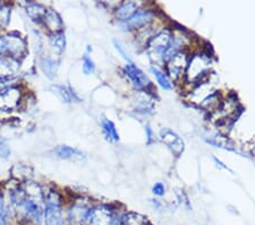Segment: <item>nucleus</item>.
Masks as SVG:
<instances>
[{
  "label": "nucleus",
  "instance_id": "nucleus-15",
  "mask_svg": "<svg viewBox=\"0 0 255 225\" xmlns=\"http://www.w3.org/2000/svg\"><path fill=\"white\" fill-rule=\"evenodd\" d=\"M42 23L51 32V34L60 33L64 30V22L61 19V16L59 15L58 11L52 9V8H47Z\"/></svg>",
  "mask_w": 255,
  "mask_h": 225
},
{
  "label": "nucleus",
  "instance_id": "nucleus-35",
  "mask_svg": "<svg viewBox=\"0 0 255 225\" xmlns=\"http://www.w3.org/2000/svg\"><path fill=\"white\" fill-rule=\"evenodd\" d=\"M176 195H177V197H178V199L180 200V203L186 205V206L190 208V203H188V198H187V196L184 194V191L179 190L178 192H176Z\"/></svg>",
  "mask_w": 255,
  "mask_h": 225
},
{
  "label": "nucleus",
  "instance_id": "nucleus-24",
  "mask_svg": "<svg viewBox=\"0 0 255 225\" xmlns=\"http://www.w3.org/2000/svg\"><path fill=\"white\" fill-rule=\"evenodd\" d=\"M221 101H223V98H221L220 93L218 91H215L209 97L205 98V99L201 102L199 106L202 109H204L205 112L210 113V115H212V114L219 108V106L221 105Z\"/></svg>",
  "mask_w": 255,
  "mask_h": 225
},
{
  "label": "nucleus",
  "instance_id": "nucleus-6",
  "mask_svg": "<svg viewBox=\"0 0 255 225\" xmlns=\"http://www.w3.org/2000/svg\"><path fill=\"white\" fill-rule=\"evenodd\" d=\"M91 207L92 205L89 200L84 198L76 199L67 211V218L65 221L69 225H84Z\"/></svg>",
  "mask_w": 255,
  "mask_h": 225
},
{
  "label": "nucleus",
  "instance_id": "nucleus-39",
  "mask_svg": "<svg viewBox=\"0 0 255 225\" xmlns=\"http://www.w3.org/2000/svg\"><path fill=\"white\" fill-rule=\"evenodd\" d=\"M1 5H2V3H1V2H0V7H1Z\"/></svg>",
  "mask_w": 255,
  "mask_h": 225
},
{
  "label": "nucleus",
  "instance_id": "nucleus-20",
  "mask_svg": "<svg viewBox=\"0 0 255 225\" xmlns=\"http://www.w3.org/2000/svg\"><path fill=\"white\" fill-rule=\"evenodd\" d=\"M46 11H47V7L41 5V3L28 2L25 6V13L28 16V18H31L32 22L38 23V24L43 22Z\"/></svg>",
  "mask_w": 255,
  "mask_h": 225
},
{
  "label": "nucleus",
  "instance_id": "nucleus-36",
  "mask_svg": "<svg viewBox=\"0 0 255 225\" xmlns=\"http://www.w3.org/2000/svg\"><path fill=\"white\" fill-rule=\"evenodd\" d=\"M213 162L216 163V165L219 167V169H223V170H227V171H230L229 167L227 165H225V164L220 161V159H218L217 157H213Z\"/></svg>",
  "mask_w": 255,
  "mask_h": 225
},
{
  "label": "nucleus",
  "instance_id": "nucleus-25",
  "mask_svg": "<svg viewBox=\"0 0 255 225\" xmlns=\"http://www.w3.org/2000/svg\"><path fill=\"white\" fill-rule=\"evenodd\" d=\"M150 72L153 74L155 80H157V82H158V84L163 90H171L172 88H174V83H172L170 77L168 76L167 73L163 72L161 68H159L158 66L153 65V66L150 67Z\"/></svg>",
  "mask_w": 255,
  "mask_h": 225
},
{
  "label": "nucleus",
  "instance_id": "nucleus-38",
  "mask_svg": "<svg viewBox=\"0 0 255 225\" xmlns=\"http://www.w3.org/2000/svg\"><path fill=\"white\" fill-rule=\"evenodd\" d=\"M6 207H7V205L5 203V199H3L1 192H0V211L3 210V208H6Z\"/></svg>",
  "mask_w": 255,
  "mask_h": 225
},
{
  "label": "nucleus",
  "instance_id": "nucleus-3",
  "mask_svg": "<svg viewBox=\"0 0 255 225\" xmlns=\"http://www.w3.org/2000/svg\"><path fill=\"white\" fill-rule=\"evenodd\" d=\"M172 39V30L170 28H162L155 33L146 43V50L149 52L150 58L154 61V63H161L163 64L162 58L163 55L166 54L168 48L170 46Z\"/></svg>",
  "mask_w": 255,
  "mask_h": 225
},
{
  "label": "nucleus",
  "instance_id": "nucleus-30",
  "mask_svg": "<svg viewBox=\"0 0 255 225\" xmlns=\"http://www.w3.org/2000/svg\"><path fill=\"white\" fill-rule=\"evenodd\" d=\"M10 155V147L8 145V142L3 139L2 137H0V158L6 159L9 157Z\"/></svg>",
  "mask_w": 255,
  "mask_h": 225
},
{
  "label": "nucleus",
  "instance_id": "nucleus-2",
  "mask_svg": "<svg viewBox=\"0 0 255 225\" xmlns=\"http://www.w3.org/2000/svg\"><path fill=\"white\" fill-rule=\"evenodd\" d=\"M43 225H65L63 199L56 190L44 194Z\"/></svg>",
  "mask_w": 255,
  "mask_h": 225
},
{
  "label": "nucleus",
  "instance_id": "nucleus-34",
  "mask_svg": "<svg viewBox=\"0 0 255 225\" xmlns=\"http://www.w3.org/2000/svg\"><path fill=\"white\" fill-rule=\"evenodd\" d=\"M145 134H146V139H147V143H152L153 141H155V134L153 132V130H152L151 126L147 124L145 126Z\"/></svg>",
  "mask_w": 255,
  "mask_h": 225
},
{
  "label": "nucleus",
  "instance_id": "nucleus-17",
  "mask_svg": "<svg viewBox=\"0 0 255 225\" xmlns=\"http://www.w3.org/2000/svg\"><path fill=\"white\" fill-rule=\"evenodd\" d=\"M34 174V170L28 164H15V165L10 169V177L13 178L15 181L24 183L27 181H31Z\"/></svg>",
  "mask_w": 255,
  "mask_h": 225
},
{
  "label": "nucleus",
  "instance_id": "nucleus-10",
  "mask_svg": "<svg viewBox=\"0 0 255 225\" xmlns=\"http://www.w3.org/2000/svg\"><path fill=\"white\" fill-rule=\"evenodd\" d=\"M22 99V91L17 87H7L0 92V109L5 112H11L18 107Z\"/></svg>",
  "mask_w": 255,
  "mask_h": 225
},
{
  "label": "nucleus",
  "instance_id": "nucleus-18",
  "mask_svg": "<svg viewBox=\"0 0 255 225\" xmlns=\"http://www.w3.org/2000/svg\"><path fill=\"white\" fill-rule=\"evenodd\" d=\"M138 9V3L135 1H123L115 9V16L119 22H125Z\"/></svg>",
  "mask_w": 255,
  "mask_h": 225
},
{
  "label": "nucleus",
  "instance_id": "nucleus-31",
  "mask_svg": "<svg viewBox=\"0 0 255 225\" xmlns=\"http://www.w3.org/2000/svg\"><path fill=\"white\" fill-rule=\"evenodd\" d=\"M152 194H153L155 197H163L166 195V186L162 182H157L152 187Z\"/></svg>",
  "mask_w": 255,
  "mask_h": 225
},
{
  "label": "nucleus",
  "instance_id": "nucleus-14",
  "mask_svg": "<svg viewBox=\"0 0 255 225\" xmlns=\"http://www.w3.org/2000/svg\"><path fill=\"white\" fill-rule=\"evenodd\" d=\"M213 92H215V88H213V85L211 83V81L209 80V77H207V79L203 80L202 82L195 84L194 89L191 91L190 100L192 102H196V104L200 105L205 98L209 97Z\"/></svg>",
  "mask_w": 255,
  "mask_h": 225
},
{
  "label": "nucleus",
  "instance_id": "nucleus-22",
  "mask_svg": "<svg viewBox=\"0 0 255 225\" xmlns=\"http://www.w3.org/2000/svg\"><path fill=\"white\" fill-rule=\"evenodd\" d=\"M100 125L102 129V133H104L107 141L109 142L119 141V133L116 129V125H115V123L113 121L108 120L107 117H101Z\"/></svg>",
  "mask_w": 255,
  "mask_h": 225
},
{
  "label": "nucleus",
  "instance_id": "nucleus-23",
  "mask_svg": "<svg viewBox=\"0 0 255 225\" xmlns=\"http://www.w3.org/2000/svg\"><path fill=\"white\" fill-rule=\"evenodd\" d=\"M40 67L41 71L43 72V74L48 79H55L57 76V73H58L59 61L55 58H51V57H47V58L41 59Z\"/></svg>",
  "mask_w": 255,
  "mask_h": 225
},
{
  "label": "nucleus",
  "instance_id": "nucleus-26",
  "mask_svg": "<svg viewBox=\"0 0 255 225\" xmlns=\"http://www.w3.org/2000/svg\"><path fill=\"white\" fill-rule=\"evenodd\" d=\"M66 35L64 32L50 35V46L57 55H61L66 49Z\"/></svg>",
  "mask_w": 255,
  "mask_h": 225
},
{
  "label": "nucleus",
  "instance_id": "nucleus-16",
  "mask_svg": "<svg viewBox=\"0 0 255 225\" xmlns=\"http://www.w3.org/2000/svg\"><path fill=\"white\" fill-rule=\"evenodd\" d=\"M53 153L59 159H64V161L83 162L86 159L85 153L71 146H59L57 147Z\"/></svg>",
  "mask_w": 255,
  "mask_h": 225
},
{
  "label": "nucleus",
  "instance_id": "nucleus-27",
  "mask_svg": "<svg viewBox=\"0 0 255 225\" xmlns=\"http://www.w3.org/2000/svg\"><path fill=\"white\" fill-rule=\"evenodd\" d=\"M207 142L210 143V145L218 147V148H224V149H227L230 151H234V153H236V148H234L233 143L230 142L228 139H224V138H211V139H207Z\"/></svg>",
  "mask_w": 255,
  "mask_h": 225
},
{
  "label": "nucleus",
  "instance_id": "nucleus-5",
  "mask_svg": "<svg viewBox=\"0 0 255 225\" xmlns=\"http://www.w3.org/2000/svg\"><path fill=\"white\" fill-rule=\"evenodd\" d=\"M116 211L107 204L92 206L84 225H113Z\"/></svg>",
  "mask_w": 255,
  "mask_h": 225
},
{
  "label": "nucleus",
  "instance_id": "nucleus-28",
  "mask_svg": "<svg viewBox=\"0 0 255 225\" xmlns=\"http://www.w3.org/2000/svg\"><path fill=\"white\" fill-rule=\"evenodd\" d=\"M82 69L85 75H90L96 71V64H94L93 59L88 54H85L82 58Z\"/></svg>",
  "mask_w": 255,
  "mask_h": 225
},
{
  "label": "nucleus",
  "instance_id": "nucleus-37",
  "mask_svg": "<svg viewBox=\"0 0 255 225\" xmlns=\"http://www.w3.org/2000/svg\"><path fill=\"white\" fill-rule=\"evenodd\" d=\"M151 204L153 205V206H154L155 208H157V210H159V211L161 210V208L163 207L162 203L160 202V200H158V199H152V200H151Z\"/></svg>",
  "mask_w": 255,
  "mask_h": 225
},
{
  "label": "nucleus",
  "instance_id": "nucleus-9",
  "mask_svg": "<svg viewBox=\"0 0 255 225\" xmlns=\"http://www.w3.org/2000/svg\"><path fill=\"white\" fill-rule=\"evenodd\" d=\"M7 55L16 60L20 61L27 55V43L24 38L17 33H9L6 35Z\"/></svg>",
  "mask_w": 255,
  "mask_h": 225
},
{
  "label": "nucleus",
  "instance_id": "nucleus-13",
  "mask_svg": "<svg viewBox=\"0 0 255 225\" xmlns=\"http://www.w3.org/2000/svg\"><path fill=\"white\" fill-rule=\"evenodd\" d=\"M20 61L11 57H0V80L9 81L17 74L19 71Z\"/></svg>",
  "mask_w": 255,
  "mask_h": 225
},
{
  "label": "nucleus",
  "instance_id": "nucleus-32",
  "mask_svg": "<svg viewBox=\"0 0 255 225\" xmlns=\"http://www.w3.org/2000/svg\"><path fill=\"white\" fill-rule=\"evenodd\" d=\"M114 44H115V48L117 49V51L119 52V54H121V55L123 56V58L126 59V60H127V63H131L130 57H129V55H128V52L126 51L125 47L123 46V44H122L121 42H119L118 40H114Z\"/></svg>",
  "mask_w": 255,
  "mask_h": 225
},
{
  "label": "nucleus",
  "instance_id": "nucleus-21",
  "mask_svg": "<svg viewBox=\"0 0 255 225\" xmlns=\"http://www.w3.org/2000/svg\"><path fill=\"white\" fill-rule=\"evenodd\" d=\"M121 225H152L146 216L136 212H124L121 218Z\"/></svg>",
  "mask_w": 255,
  "mask_h": 225
},
{
  "label": "nucleus",
  "instance_id": "nucleus-19",
  "mask_svg": "<svg viewBox=\"0 0 255 225\" xmlns=\"http://www.w3.org/2000/svg\"><path fill=\"white\" fill-rule=\"evenodd\" d=\"M51 90L60 98L61 100L66 102V104H71L73 101H76V102L81 101V98L79 97V95H77V93L74 91V89H72L71 87L55 84L51 87Z\"/></svg>",
  "mask_w": 255,
  "mask_h": 225
},
{
  "label": "nucleus",
  "instance_id": "nucleus-7",
  "mask_svg": "<svg viewBox=\"0 0 255 225\" xmlns=\"http://www.w3.org/2000/svg\"><path fill=\"white\" fill-rule=\"evenodd\" d=\"M188 59H190V56L185 51H180L167 61V74L171 81H179L182 77H185Z\"/></svg>",
  "mask_w": 255,
  "mask_h": 225
},
{
  "label": "nucleus",
  "instance_id": "nucleus-4",
  "mask_svg": "<svg viewBox=\"0 0 255 225\" xmlns=\"http://www.w3.org/2000/svg\"><path fill=\"white\" fill-rule=\"evenodd\" d=\"M155 18L154 10L150 8H138L133 16L121 23V27L124 31H141L153 23Z\"/></svg>",
  "mask_w": 255,
  "mask_h": 225
},
{
  "label": "nucleus",
  "instance_id": "nucleus-8",
  "mask_svg": "<svg viewBox=\"0 0 255 225\" xmlns=\"http://www.w3.org/2000/svg\"><path fill=\"white\" fill-rule=\"evenodd\" d=\"M124 73L127 79L130 81V83L139 91H147V89L151 88V81L149 76L141 68L137 67L133 61L125 65Z\"/></svg>",
  "mask_w": 255,
  "mask_h": 225
},
{
  "label": "nucleus",
  "instance_id": "nucleus-11",
  "mask_svg": "<svg viewBox=\"0 0 255 225\" xmlns=\"http://www.w3.org/2000/svg\"><path fill=\"white\" fill-rule=\"evenodd\" d=\"M160 140L170 149L176 157L180 156L185 149V143L178 134L170 129H162L160 131Z\"/></svg>",
  "mask_w": 255,
  "mask_h": 225
},
{
  "label": "nucleus",
  "instance_id": "nucleus-1",
  "mask_svg": "<svg viewBox=\"0 0 255 225\" xmlns=\"http://www.w3.org/2000/svg\"><path fill=\"white\" fill-rule=\"evenodd\" d=\"M212 65V59L208 52L199 51L190 56L185 72V81L191 84H197L209 77V72Z\"/></svg>",
  "mask_w": 255,
  "mask_h": 225
},
{
  "label": "nucleus",
  "instance_id": "nucleus-33",
  "mask_svg": "<svg viewBox=\"0 0 255 225\" xmlns=\"http://www.w3.org/2000/svg\"><path fill=\"white\" fill-rule=\"evenodd\" d=\"M7 55V40L6 35L0 36V57Z\"/></svg>",
  "mask_w": 255,
  "mask_h": 225
},
{
  "label": "nucleus",
  "instance_id": "nucleus-29",
  "mask_svg": "<svg viewBox=\"0 0 255 225\" xmlns=\"http://www.w3.org/2000/svg\"><path fill=\"white\" fill-rule=\"evenodd\" d=\"M10 22V8L7 5H1L0 7V24L7 26Z\"/></svg>",
  "mask_w": 255,
  "mask_h": 225
},
{
  "label": "nucleus",
  "instance_id": "nucleus-12",
  "mask_svg": "<svg viewBox=\"0 0 255 225\" xmlns=\"http://www.w3.org/2000/svg\"><path fill=\"white\" fill-rule=\"evenodd\" d=\"M131 104L137 112L152 113L154 109V97L149 91H139L137 90L131 97Z\"/></svg>",
  "mask_w": 255,
  "mask_h": 225
}]
</instances>
